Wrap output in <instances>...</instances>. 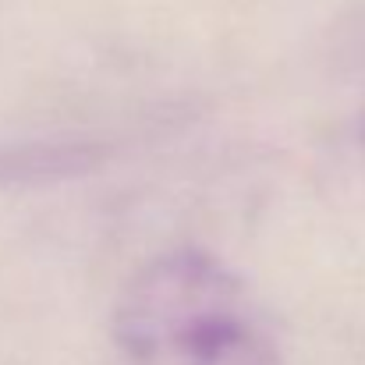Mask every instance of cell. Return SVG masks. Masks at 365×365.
Wrapping results in <instances>:
<instances>
[{"mask_svg": "<svg viewBox=\"0 0 365 365\" xmlns=\"http://www.w3.org/2000/svg\"><path fill=\"white\" fill-rule=\"evenodd\" d=\"M131 365H284L245 284L202 252H174L131 277L118 309Z\"/></svg>", "mask_w": 365, "mask_h": 365, "instance_id": "6da1fadb", "label": "cell"}]
</instances>
